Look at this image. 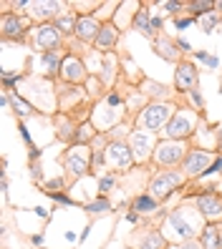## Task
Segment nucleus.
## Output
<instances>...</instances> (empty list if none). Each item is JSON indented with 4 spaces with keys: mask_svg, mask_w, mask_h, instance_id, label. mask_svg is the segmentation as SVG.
I'll list each match as a JSON object with an SVG mask.
<instances>
[{
    "mask_svg": "<svg viewBox=\"0 0 222 249\" xmlns=\"http://www.w3.org/2000/svg\"><path fill=\"white\" fill-rule=\"evenodd\" d=\"M184 249H197V247H195V244H187V247H184Z\"/></svg>",
    "mask_w": 222,
    "mask_h": 249,
    "instance_id": "4c0bfd02",
    "label": "nucleus"
},
{
    "mask_svg": "<svg viewBox=\"0 0 222 249\" xmlns=\"http://www.w3.org/2000/svg\"><path fill=\"white\" fill-rule=\"evenodd\" d=\"M61 76L71 83H79L86 78V71H83V63L79 61V58H66L63 61V68H61Z\"/></svg>",
    "mask_w": 222,
    "mask_h": 249,
    "instance_id": "1a4fd4ad",
    "label": "nucleus"
},
{
    "mask_svg": "<svg viewBox=\"0 0 222 249\" xmlns=\"http://www.w3.org/2000/svg\"><path fill=\"white\" fill-rule=\"evenodd\" d=\"M28 8H33L31 13L38 18H46V16H53V13L61 10V5L58 3H28Z\"/></svg>",
    "mask_w": 222,
    "mask_h": 249,
    "instance_id": "6ab92c4d",
    "label": "nucleus"
},
{
    "mask_svg": "<svg viewBox=\"0 0 222 249\" xmlns=\"http://www.w3.org/2000/svg\"><path fill=\"white\" fill-rule=\"evenodd\" d=\"M189 93H192V101H195V106H200V108H202V106H204V101H202V96H200V91L195 89V91H189Z\"/></svg>",
    "mask_w": 222,
    "mask_h": 249,
    "instance_id": "473e14b6",
    "label": "nucleus"
},
{
    "mask_svg": "<svg viewBox=\"0 0 222 249\" xmlns=\"http://www.w3.org/2000/svg\"><path fill=\"white\" fill-rule=\"evenodd\" d=\"M217 20H220V10H212V13H207V16L202 18V28H204L207 33H210L212 28H215V23H217Z\"/></svg>",
    "mask_w": 222,
    "mask_h": 249,
    "instance_id": "a878e982",
    "label": "nucleus"
},
{
    "mask_svg": "<svg viewBox=\"0 0 222 249\" xmlns=\"http://www.w3.org/2000/svg\"><path fill=\"white\" fill-rule=\"evenodd\" d=\"M197 71L192 63H180V68H177V76H174V83L180 91H195V83H197Z\"/></svg>",
    "mask_w": 222,
    "mask_h": 249,
    "instance_id": "423d86ee",
    "label": "nucleus"
},
{
    "mask_svg": "<svg viewBox=\"0 0 222 249\" xmlns=\"http://www.w3.org/2000/svg\"><path fill=\"white\" fill-rule=\"evenodd\" d=\"M212 164L215 161L207 151H189L187 159H184V171L192 174V177H202V174H207V169H210Z\"/></svg>",
    "mask_w": 222,
    "mask_h": 249,
    "instance_id": "20e7f679",
    "label": "nucleus"
},
{
    "mask_svg": "<svg viewBox=\"0 0 222 249\" xmlns=\"http://www.w3.org/2000/svg\"><path fill=\"white\" fill-rule=\"evenodd\" d=\"M56 28H58V31H73V33H76V23H73V18H58Z\"/></svg>",
    "mask_w": 222,
    "mask_h": 249,
    "instance_id": "bb28decb",
    "label": "nucleus"
},
{
    "mask_svg": "<svg viewBox=\"0 0 222 249\" xmlns=\"http://www.w3.org/2000/svg\"><path fill=\"white\" fill-rule=\"evenodd\" d=\"M192 134V121L189 119H184V116H172V121L167 124V136L172 139V141H177V139H187Z\"/></svg>",
    "mask_w": 222,
    "mask_h": 249,
    "instance_id": "6e6552de",
    "label": "nucleus"
},
{
    "mask_svg": "<svg viewBox=\"0 0 222 249\" xmlns=\"http://www.w3.org/2000/svg\"><path fill=\"white\" fill-rule=\"evenodd\" d=\"M157 209V199L152 196H137L134 199V212H144V214H149Z\"/></svg>",
    "mask_w": 222,
    "mask_h": 249,
    "instance_id": "412c9836",
    "label": "nucleus"
},
{
    "mask_svg": "<svg viewBox=\"0 0 222 249\" xmlns=\"http://www.w3.org/2000/svg\"><path fill=\"white\" fill-rule=\"evenodd\" d=\"M220 141H222V128H220ZM220 151H222V143H220Z\"/></svg>",
    "mask_w": 222,
    "mask_h": 249,
    "instance_id": "58836bf2",
    "label": "nucleus"
},
{
    "mask_svg": "<svg viewBox=\"0 0 222 249\" xmlns=\"http://www.w3.org/2000/svg\"><path fill=\"white\" fill-rule=\"evenodd\" d=\"M167 121H172V108L164 106V104H161V106H157V104L149 106L144 111V116H141V124L146 128H152V131H157L159 126H164Z\"/></svg>",
    "mask_w": 222,
    "mask_h": 249,
    "instance_id": "39448f33",
    "label": "nucleus"
},
{
    "mask_svg": "<svg viewBox=\"0 0 222 249\" xmlns=\"http://www.w3.org/2000/svg\"><path fill=\"white\" fill-rule=\"evenodd\" d=\"M164 8H167L169 13H177V10L182 8V5H180V3H164Z\"/></svg>",
    "mask_w": 222,
    "mask_h": 249,
    "instance_id": "c9c22d12",
    "label": "nucleus"
},
{
    "mask_svg": "<svg viewBox=\"0 0 222 249\" xmlns=\"http://www.w3.org/2000/svg\"><path fill=\"white\" fill-rule=\"evenodd\" d=\"M159 247H164V237H161L159 231H152L141 244V249H159Z\"/></svg>",
    "mask_w": 222,
    "mask_h": 249,
    "instance_id": "b1692460",
    "label": "nucleus"
},
{
    "mask_svg": "<svg viewBox=\"0 0 222 249\" xmlns=\"http://www.w3.org/2000/svg\"><path fill=\"white\" fill-rule=\"evenodd\" d=\"M152 25H154V31H157V28H161V18H152Z\"/></svg>",
    "mask_w": 222,
    "mask_h": 249,
    "instance_id": "e433bc0d",
    "label": "nucleus"
},
{
    "mask_svg": "<svg viewBox=\"0 0 222 249\" xmlns=\"http://www.w3.org/2000/svg\"><path fill=\"white\" fill-rule=\"evenodd\" d=\"M99 31H101V28H99V23L94 18H79L76 20V36L81 40H96Z\"/></svg>",
    "mask_w": 222,
    "mask_h": 249,
    "instance_id": "9d476101",
    "label": "nucleus"
},
{
    "mask_svg": "<svg viewBox=\"0 0 222 249\" xmlns=\"http://www.w3.org/2000/svg\"><path fill=\"white\" fill-rule=\"evenodd\" d=\"M58 40H61V31H58L56 25H40L36 31V46L46 48V51H53L58 46Z\"/></svg>",
    "mask_w": 222,
    "mask_h": 249,
    "instance_id": "0eeeda50",
    "label": "nucleus"
},
{
    "mask_svg": "<svg viewBox=\"0 0 222 249\" xmlns=\"http://www.w3.org/2000/svg\"><path fill=\"white\" fill-rule=\"evenodd\" d=\"M182 174L180 171H161L159 177L152 181L149 192L157 196V199H167L172 192H177V186H182Z\"/></svg>",
    "mask_w": 222,
    "mask_h": 249,
    "instance_id": "f257e3e1",
    "label": "nucleus"
},
{
    "mask_svg": "<svg viewBox=\"0 0 222 249\" xmlns=\"http://www.w3.org/2000/svg\"><path fill=\"white\" fill-rule=\"evenodd\" d=\"M195 58H197V61H202V63H207V66H212V68H217V58H212V55H207V53H202V51H197V53H195Z\"/></svg>",
    "mask_w": 222,
    "mask_h": 249,
    "instance_id": "cd10ccee",
    "label": "nucleus"
},
{
    "mask_svg": "<svg viewBox=\"0 0 222 249\" xmlns=\"http://www.w3.org/2000/svg\"><path fill=\"white\" fill-rule=\"evenodd\" d=\"M149 146H152V141H149V136H146V134H141V131L131 134V149H134V154L139 159H144L146 154H149Z\"/></svg>",
    "mask_w": 222,
    "mask_h": 249,
    "instance_id": "2eb2a0df",
    "label": "nucleus"
},
{
    "mask_svg": "<svg viewBox=\"0 0 222 249\" xmlns=\"http://www.w3.org/2000/svg\"><path fill=\"white\" fill-rule=\"evenodd\" d=\"M20 81V76H16V73H8V71H3V83L5 86H13V83H18Z\"/></svg>",
    "mask_w": 222,
    "mask_h": 249,
    "instance_id": "c756f323",
    "label": "nucleus"
},
{
    "mask_svg": "<svg viewBox=\"0 0 222 249\" xmlns=\"http://www.w3.org/2000/svg\"><path fill=\"white\" fill-rule=\"evenodd\" d=\"M111 186H114V177H103V179L99 181V192H109Z\"/></svg>",
    "mask_w": 222,
    "mask_h": 249,
    "instance_id": "c85d7f7f",
    "label": "nucleus"
},
{
    "mask_svg": "<svg viewBox=\"0 0 222 249\" xmlns=\"http://www.w3.org/2000/svg\"><path fill=\"white\" fill-rule=\"evenodd\" d=\"M172 51H174V46H172L169 40H157V53H159L161 58H167V61H174L177 55H174Z\"/></svg>",
    "mask_w": 222,
    "mask_h": 249,
    "instance_id": "393cba45",
    "label": "nucleus"
},
{
    "mask_svg": "<svg viewBox=\"0 0 222 249\" xmlns=\"http://www.w3.org/2000/svg\"><path fill=\"white\" fill-rule=\"evenodd\" d=\"M200 244H202L204 249H220V247H222V242H220V229H217L215 224H210V227L204 229Z\"/></svg>",
    "mask_w": 222,
    "mask_h": 249,
    "instance_id": "f3484780",
    "label": "nucleus"
},
{
    "mask_svg": "<svg viewBox=\"0 0 222 249\" xmlns=\"http://www.w3.org/2000/svg\"><path fill=\"white\" fill-rule=\"evenodd\" d=\"M109 159L114 166H121V169H126L131 164V154L124 143H109Z\"/></svg>",
    "mask_w": 222,
    "mask_h": 249,
    "instance_id": "9b49d317",
    "label": "nucleus"
},
{
    "mask_svg": "<svg viewBox=\"0 0 222 249\" xmlns=\"http://www.w3.org/2000/svg\"><path fill=\"white\" fill-rule=\"evenodd\" d=\"M66 169H68L71 174H76V177H81V174L88 171V164H86V159L79 156V149H73V151L68 154V159H66Z\"/></svg>",
    "mask_w": 222,
    "mask_h": 249,
    "instance_id": "4468645a",
    "label": "nucleus"
},
{
    "mask_svg": "<svg viewBox=\"0 0 222 249\" xmlns=\"http://www.w3.org/2000/svg\"><path fill=\"white\" fill-rule=\"evenodd\" d=\"M134 25H137V31H141L146 38L154 36V25H152V18H149V13H146V10H139L134 16Z\"/></svg>",
    "mask_w": 222,
    "mask_h": 249,
    "instance_id": "a211bd4d",
    "label": "nucleus"
},
{
    "mask_svg": "<svg viewBox=\"0 0 222 249\" xmlns=\"http://www.w3.org/2000/svg\"><path fill=\"white\" fill-rule=\"evenodd\" d=\"M51 196H53L56 201H61V204H73V201H71L68 196H63V194H51Z\"/></svg>",
    "mask_w": 222,
    "mask_h": 249,
    "instance_id": "72a5a7b5",
    "label": "nucleus"
},
{
    "mask_svg": "<svg viewBox=\"0 0 222 249\" xmlns=\"http://www.w3.org/2000/svg\"><path fill=\"white\" fill-rule=\"evenodd\" d=\"M187 25H192V18H177V28H187Z\"/></svg>",
    "mask_w": 222,
    "mask_h": 249,
    "instance_id": "f704fd0d",
    "label": "nucleus"
},
{
    "mask_svg": "<svg viewBox=\"0 0 222 249\" xmlns=\"http://www.w3.org/2000/svg\"><path fill=\"white\" fill-rule=\"evenodd\" d=\"M220 171H222V156L215 161V164H212L210 169H207V174H220Z\"/></svg>",
    "mask_w": 222,
    "mask_h": 249,
    "instance_id": "2f4dec72",
    "label": "nucleus"
},
{
    "mask_svg": "<svg viewBox=\"0 0 222 249\" xmlns=\"http://www.w3.org/2000/svg\"><path fill=\"white\" fill-rule=\"evenodd\" d=\"M197 209H200V214L207 219V222L215 224V222L222 219V199L217 194H212V192H207V194H202L197 199Z\"/></svg>",
    "mask_w": 222,
    "mask_h": 249,
    "instance_id": "f03ea898",
    "label": "nucleus"
},
{
    "mask_svg": "<svg viewBox=\"0 0 222 249\" xmlns=\"http://www.w3.org/2000/svg\"><path fill=\"white\" fill-rule=\"evenodd\" d=\"M217 8H220V10H222V3H217Z\"/></svg>",
    "mask_w": 222,
    "mask_h": 249,
    "instance_id": "ea45409f",
    "label": "nucleus"
},
{
    "mask_svg": "<svg viewBox=\"0 0 222 249\" xmlns=\"http://www.w3.org/2000/svg\"><path fill=\"white\" fill-rule=\"evenodd\" d=\"M182 156H184L182 143L180 141H172V139L161 141L157 146V151H154V161H157V164H177Z\"/></svg>",
    "mask_w": 222,
    "mask_h": 249,
    "instance_id": "7ed1b4c3",
    "label": "nucleus"
},
{
    "mask_svg": "<svg viewBox=\"0 0 222 249\" xmlns=\"http://www.w3.org/2000/svg\"><path fill=\"white\" fill-rule=\"evenodd\" d=\"M43 66L48 68V73H58V68H63L61 53H58V51H46V53H43Z\"/></svg>",
    "mask_w": 222,
    "mask_h": 249,
    "instance_id": "aec40b11",
    "label": "nucleus"
},
{
    "mask_svg": "<svg viewBox=\"0 0 222 249\" xmlns=\"http://www.w3.org/2000/svg\"><path fill=\"white\" fill-rule=\"evenodd\" d=\"M91 134H94L91 126H81V134H76V139L79 141H86V139H91Z\"/></svg>",
    "mask_w": 222,
    "mask_h": 249,
    "instance_id": "7c9ffc66",
    "label": "nucleus"
},
{
    "mask_svg": "<svg viewBox=\"0 0 222 249\" xmlns=\"http://www.w3.org/2000/svg\"><path fill=\"white\" fill-rule=\"evenodd\" d=\"M10 104H13V108H16V113L20 116V119H25V116H31V113H33V106H31V104H25L20 96H13V98H10Z\"/></svg>",
    "mask_w": 222,
    "mask_h": 249,
    "instance_id": "4be33fe9",
    "label": "nucleus"
},
{
    "mask_svg": "<svg viewBox=\"0 0 222 249\" xmlns=\"http://www.w3.org/2000/svg\"><path fill=\"white\" fill-rule=\"evenodd\" d=\"M114 40H116V28H114L111 23L101 25V31H99V36H96V46H99V48H111Z\"/></svg>",
    "mask_w": 222,
    "mask_h": 249,
    "instance_id": "dca6fc26",
    "label": "nucleus"
},
{
    "mask_svg": "<svg viewBox=\"0 0 222 249\" xmlns=\"http://www.w3.org/2000/svg\"><path fill=\"white\" fill-rule=\"evenodd\" d=\"M169 227L177 231V237H180V239H192V237H195V229H192L182 219V212H172L169 214Z\"/></svg>",
    "mask_w": 222,
    "mask_h": 249,
    "instance_id": "f8f14e48",
    "label": "nucleus"
},
{
    "mask_svg": "<svg viewBox=\"0 0 222 249\" xmlns=\"http://www.w3.org/2000/svg\"><path fill=\"white\" fill-rule=\"evenodd\" d=\"M23 33V23L18 20L16 13H5L3 16V36L5 38H20Z\"/></svg>",
    "mask_w": 222,
    "mask_h": 249,
    "instance_id": "ddd939ff",
    "label": "nucleus"
},
{
    "mask_svg": "<svg viewBox=\"0 0 222 249\" xmlns=\"http://www.w3.org/2000/svg\"><path fill=\"white\" fill-rule=\"evenodd\" d=\"M109 209H111V204H109L106 196H101V199H96L94 204H88V207H86V212H91V214H106Z\"/></svg>",
    "mask_w": 222,
    "mask_h": 249,
    "instance_id": "5701e85b",
    "label": "nucleus"
}]
</instances>
